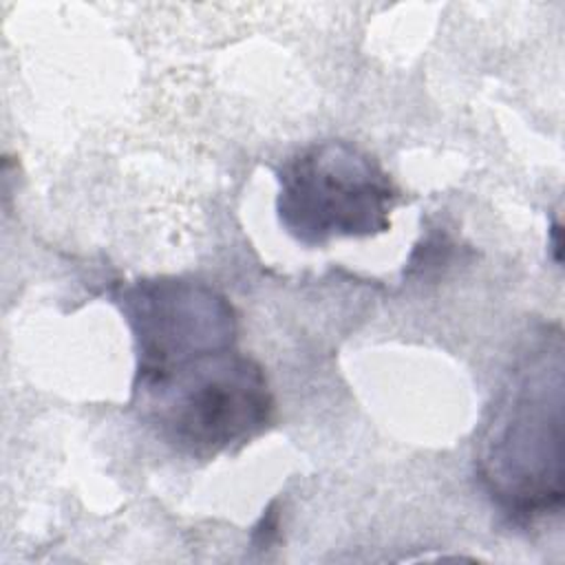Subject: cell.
Instances as JSON below:
<instances>
[{
  "instance_id": "6da1fadb",
  "label": "cell",
  "mask_w": 565,
  "mask_h": 565,
  "mask_svg": "<svg viewBox=\"0 0 565 565\" xmlns=\"http://www.w3.org/2000/svg\"><path fill=\"white\" fill-rule=\"evenodd\" d=\"M563 342L547 333L510 371L477 446V477L516 521L558 512L563 503Z\"/></svg>"
},
{
  "instance_id": "7a4b0ae2",
  "label": "cell",
  "mask_w": 565,
  "mask_h": 565,
  "mask_svg": "<svg viewBox=\"0 0 565 565\" xmlns=\"http://www.w3.org/2000/svg\"><path fill=\"white\" fill-rule=\"evenodd\" d=\"M132 404L166 444L196 459L249 444L274 417L260 364L236 347L137 373Z\"/></svg>"
},
{
  "instance_id": "3957f363",
  "label": "cell",
  "mask_w": 565,
  "mask_h": 565,
  "mask_svg": "<svg viewBox=\"0 0 565 565\" xmlns=\"http://www.w3.org/2000/svg\"><path fill=\"white\" fill-rule=\"evenodd\" d=\"M395 201L391 174L349 141L311 143L278 170V221L309 247L386 232Z\"/></svg>"
},
{
  "instance_id": "277c9868",
  "label": "cell",
  "mask_w": 565,
  "mask_h": 565,
  "mask_svg": "<svg viewBox=\"0 0 565 565\" xmlns=\"http://www.w3.org/2000/svg\"><path fill=\"white\" fill-rule=\"evenodd\" d=\"M137 351V373L159 371L190 358L236 344V313L230 300L205 282L143 278L115 296Z\"/></svg>"
}]
</instances>
